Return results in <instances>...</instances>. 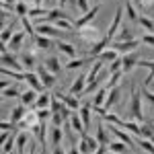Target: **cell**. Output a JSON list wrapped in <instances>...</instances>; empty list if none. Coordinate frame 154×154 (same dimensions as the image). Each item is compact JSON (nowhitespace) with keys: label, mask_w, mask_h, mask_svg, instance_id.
<instances>
[{"label":"cell","mask_w":154,"mask_h":154,"mask_svg":"<svg viewBox=\"0 0 154 154\" xmlns=\"http://www.w3.org/2000/svg\"><path fill=\"white\" fill-rule=\"evenodd\" d=\"M45 68H48L51 74H56V76H58L60 72H62V64H60V60L56 58V56H49V58L45 60Z\"/></svg>","instance_id":"d4e9b609"},{"label":"cell","mask_w":154,"mask_h":154,"mask_svg":"<svg viewBox=\"0 0 154 154\" xmlns=\"http://www.w3.org/2000/svg\"><path fill=\"white\" fill-rule=\"evenodd\" d=\"M80 37L82 39H86V41H93V43H97L99 41V29H93V27H82L80 29Z\"/></svg>","instance_id":"ac0fdd59"},{"label":"cell","mask_w":154,"mask_h":154,"mask_svg":"<svg viewBox=\"0 0 154 154\" xmlns=\"http://www.w3.org/2000/svg\"><path fill=\"white\" fill-rule=\"evenodd\" d=\"M33 131H35L37 140H39L41 148H43V152H45V121H39L35 128H33ZM45 154H48V152H45Z\"/></svg>","instance_id":"7402d4cb"},{"label":"cell","mask_w":154,"mask_h":154,"mask_svg":"<svg viewBox=\"0 0 154 154\" xmlns=\"http://www.w3.org/2000/svg\"><path fill=\"white\" fill-rule=\"evenodd\" d=\"M56 2H58V4H62V6H64V4H66V2H68V0H56Z\"/></svg>","instance_id":"680465c9"},{"label":"cell","mask_w":154,"mask_h":154,"mask_svg":"<svg viewBox=\"0 0 154 154\" xmlns=\"http://www.w3.org/2000/svg\"><path fill=\"white\" fill-rule=\"evenodd\" d=\"M8 130H14V123L8 119H2V131H8Z\"/></svg>","instance_id":"816d5d0a"},{"label":"cell","mask_w":154,"mask_h":154,"mask_svg":"<svg viewBox=\"0 0 154 154\" xmlns=\"http://www.w3.org/2000/svg\"><path fill=\"white\" fill-rule=\"evenodd\" d=\"M35 48H39V49H51V48H54V41H51V37H45V35H41V33H37Z\"/></svg>","instance_id":"4316f807"},{"label":"cell","mask_w":154,"mask_h":154,"mask_svg":"<svg viewBox=\"0 0 154 154\" xmlns=\"http://www.w3.org/2000/svg\"><path fill=\"white\" fill-rule=\"evenodd\" d=\"M21 62H23L25 68H29V70H31V68L35 66V58H33V54H25L23 58H21Z\"/></svg>","instance_id":"f6af8a7d"},{"label":"cell","mask_w":154,"mask_h":154,"mask_svg":"<svg viewBox=\"0 0 154 154\" xmlns=\"http://www.w3.org/2000/svg\"><path fill=\"white\" fill-rule=\"evenodd\" d=\"M37 97H39V93H37L35 88H29V91L21 93V103H23L25 107H31V105L37 103Z\"/></svg>","instance_id":"2e32d148"},{"label":"cell","mask_w":154,"mask_h":154,"mask_svg":"<svg viewBox=\"0 0 154 154\" xmlns=\"http://www.w3.org/2000/svg\"><path fill=\"white\" fill-rule=\"evenodd\" d=\"M58 49L64 54V56H68L70 60L76 58V48H74L72 43H68V41H58Z\"/></svg>","instance_id":"603a6c76"},{"label":"cell","mask_w":154,"mask_h":154,"mask_svg":"<svg viewBox=\"0 0 154 154\" xmlns=\"http://www.w3.org/2000/svg\"><path fill=\"white\" fill-rule=\"evenodd\" d=\"M76 8L82 12V14H84V12H88V11H91V6H88V0H78V2H76Z\"/></svg>","instance_id":"c3c4849f"},{"label":"cell","mask_w":154,"mask_h":154,"mask_svg":"<svg viewBox=\"0 0 154 154\" xmlns=\"http://www.w3.org/2000/svg\"><path fill=\"white\" fill-rule=\"evenodd\" d=\"M25 2H27V4H31V6H39L43 0H25Z\"/></svg>","instance_id":"9f6ffc18"},{"label":"cell","mask_w":154,"mask_h":154,"mask_svg":"<svg viewBox=\"0 0 154 154\" xmlns=\"http://www.w3.org/2000/svg\"><path fill=\"white\" fill-rule=\"evenodd\" d=\"M19 130H12V134L6 138V142H2V154H11L12 152V146L17 144V138H19Z\"/></svg>","instance_id":"d6986e66"},{"label":"cell","mask_w":154,"mask_h":154,"mask_svg":"<svg viewBox=\"0 0 154 154\" xmlns=\"http://www.w3.org/2000/svg\"><path fill=\"white\" fill-rule=\"evenodd\" d=\"M109 152V146L107 144H99V148L95 150V154H107Z\"/></svg>","instance_id":"f5cc1de1"},{"label":"cell","mask_w":154,"mask_h":154,"mask_svg":"<svg viewBox=\"0 0 154 154\" xmlns=\"http://www.w3.org/2000/svg\"><path fill=\"white\" fill-rule=\"evenodd\" d=\"M29 154H35V146H31V150H29Z\"/></svg>","instance_id":"91938a15"},{"label":"cell","mask_w":154,"mask_h":154,"mask_svg":"<svg viewBox=\"0 0 154 154\" xmlns=\"http://www.w3.org/2000/svg\"><path fill=\"white\" fill-rule=\"evenodd\" d=\"M91 109H93V101H88V103H84V105L80 107V119H82L86 130L91 128Z\"/></svg>","instance_id":"ffe728a7"},{"label":"cell","mask_w":154,"mask_h":154,"mask_svg":"<svg viewBox=\"0 0 154 154\" xmlns=\"http://www.w3.org/2000/svg\"><path fill=\"white\" fill-rule=\"evenodd\" d=\"M109 43H111V39H109V37H103V39H99L97 43H93V48L88 49V58H93V60L99 58V56H101V54L107 49V45H109Z\"/></svg>","instance_id":"30bf717a"},{"label":"cell","mask_w":154,"mask_h":154,"mask_svg":"<svg viewBox=\"0 0 154 154\" xmlns=\"http://www.w3.org/2000/svg\"><path fill=\"white\" fill-rule=\"evenodd\" d=\"M25 33H27V31H17V33L12 35V39L8 41V45H6V49H8V51H19V49H21V45H23Z\"/></svg>","instance_id":"9a60e30c"},{"label":"cell","mask_w":154,"mask_h":154,"mask_svg":"<svg viewBox=\"0 0 154 154\" xmlns=\"http://www.w3.org/2000/svg\"><path fill=\"white\" fill-rule=\"evenodd\" d=\"M138 146H140V148H144L148 154H154V144H152V140H148V138H140V140H138Z\"/></svg>","instance_id":"b9f144b4"},{"label":"cell","mask_w":154,"mask_h":154,"mask_svg":"<svg viewBox=\"0 0 154 154\" xmlns=\"http://www.w3.org/2000/svg\"><path fill=\"white\" fill-rule=\"evenodd\" d=\"M70 125H72L76 131H78L80 136H82V134H86V128H84V123H82V119H80V115H70Z\"/></svg>","instance_id":"f546056e"},{"label":"cell","mask_w":154,"mask_h":154,"mask_svg":"<svg viewBox=\"0 0 154 154\" xmlns=\"http://www.w3.org/2000/svg\"><path fill=\"white\" fill-rule=\"evenodd\" d=\"M51 99H54V97L48 95V93H39V97H37V103H35L33 107H35V109H48V107L51 105Z\"/></svg>","instance_id":"f1b7e54d"},{"label":"cell","mask_w":154,"mask_h":154,"mask_svg":"<svg viewBox=\"0 0 154 154\" xmlns=\"http://www.w3.org/2000/svg\"><path fill=\"white\" fill-rule=\"evenodd\" d=\"M107 154H119V152H111V150H109V152H107Z\"/></svg>","instance_id":"94428289"},{"label":"cell","mask_w":154,"mask_h":154,"mask_svg":"<svg viewBox=\"0 0 154 154\" xmlns=\"http://www.w3.org/2000/svg\"><path fill=\"white\" fill-rule=\"evenodd\" d=\"M142 41L146 43V45H152V48H154V33H146Z\"/></svg>","instance_id":"f907efd6"},{"label":"cell","mask_w":154,"mask_h":154,"mask_svg":"<svg viewBox=\"0 0 154 154\" xmlns=\"http://www.w3.org/2000/svg\"><path fill=\"white\" fill-rule=\"evenodd\" d=\"M25 148H27V134L21 131L17 138V154H25Z\"/></svg>","instance_id":"d590c367"},{"label":"cell","mask_w":154,"mask_h":154,"mask_svg":"<svg viewBox=\"0 0 154 154\" xmlns=\"http://www.w3.org/2000/svg\"><path fill=\"white\" fill-rule=\"evenodd\" d=\"M12 31H14V23H11V25H4V27H2V43H4V48L8 45V41H11V39H12V35H14Z\"/></svg>","instance_id":"4dcf8cb0"},{"label":"cell","mask_w":154,"mask_h":154,"mask_svg":"<svg viewBox=\"0 0 154 154\" xmlns=\"http://www.w3.org/2000/svg\"><path fill=\"white\" fill-rule=\"evenodd\" d=\"M51 152H54V154H62V144H60V146H54Z\"/></svg>","instance_id":"6f0895ef"},{"label":"cell","mask_w":154,"mask_h":154,"mask_svg":"<svg viewBox=\"0 0 154 154\" xmlns=\"http://www.w3.org/2000/svg\"><path fill=\"white\" fill-rule=\"evenodd\" d=\"M140 4L148 8V6H154V0H140Z\"/></svg>","instance_id":"db71d44e"},{"label":"cell","mask_w":154,"mask_h":154,"mask_svg":"<svg viewBox=\"0 0 154 154\" xmlns=\"http://www.w3.org/2000/svg\"><path fill=\"white\" fill-rule=\"evenodd\" d=\"M2 66H4V68H12V70H17V72H23V68H25L23 62H19L14 56H11L6 48L2 49Z\"/></svg>","instance_id":"7a4b0ae2"},{"label":"cell","mask_w":154,"mask_h":154,"mask_svg":"<svg viewBox=\"0 0 154 154\" xmlns=\"http://www.w3.org/2000/svg\"><path fill=\"white\" fill-rule=\"evenodd\" d=\"M86 76H88V74H84V72H82V74H78V78H76L74 84L70 86V93H72V95L80 97L84 91H86Z\"/></svg>","instance_id":"4fadbf2b"},{"label":"cell","mask_w":154,"mask_h":154,"mask_svg":"<svg viewBox=\"0 0 154 154\" xmlns=\"http://www.w3.org/2000/svg\"><path fill=\"white\" fill-rule=\"evenodd\" d=\"M140 45V39H130V41H113L111 48L117 49V51H123V54H130V51H136Z\"/></svg>","instance_id":"5b68a950"},{"label":"cell","mask_w":154,"mask_h":154,"mask_svg":"<svg viewBox=\"0 0 154 154\" xmlns=\"http://www.w3.org/2000/svg\"><path fill=\"white\" fill-rule=\"evenodd\" d=\"M68 2H74V4H76V2H78V0H68Z\"/></svg>","instance_id":"6125c7cd"},{"label":"cell","mask_w":154,"mask_h":154,"mask_svg":"<svg viewBox=\"0 0 154 154\" xmlns=\"http://www.w3.org/2000/svg\"><path fill=\"white\" fill-rule=\"evenodd\" d=\"M14 12L23 19V17H29V8H27V2L25 0H19L17 2V6H14Z\"/></svg>","instance_id":"ab89813d"},{"label":"cell","mask_w":154,"mask_h":154,"mask_svg":"<svg viewBox=\"0 0 154 154\" xmlns=\"http://www.w3.org/2000/svg\"><path fill=\"white\" fill-rule=\"evenodd\" d=\"M121 60H123V68H121L123 72L134 70V68L140 64V56H138V51H130V54H125Z\"/></svg>","instance_id":"8fae6325"},{"label":"cell","mask_w":154,"mask_h":154,"mask_svg":"<svg viewBox=\"0 0 154 154\" xmlns=\"http://www.w3.org/2000/svg\"><path fill=\"white\" fill-rule=\"evenodd\" d=\"M123 6L119 4L117 6V11H115V17H113V23H111V27H109V31H107V37L109 39H113V37L117 35V31L121 29V19H123Z\"/></svg>","instance_id":"3957f363"},{"label":"cell","mask_w":154,"mask_h":154,"mask_svg":"<svg viewBox=\"0 0 154 154\" xmlns=\"http://www.w3.org/2000/svg\"><path fill=\"white\" fill-rule=\"evenodd\" d=\"M39 121H41V119H39V113H35V111H27L25 119L21 121V123H19V125H21L23 130H27V128H29V130H33V128H35Z\"/></svg>","instance_id":"5bb4252c"},{"label":"cell","mask_w":154,"mask_h":154,"mask_svg":"<svg viewBox=\"0 0 154 154\" xmlns=\"http://www.w3.org/2000/svg\"><path fill=\"white\" fill-rule=\"evenodd\" d=\"M25 115H27V107H25L23 103H21V105H17V107H14V109H12L11 121H12V123H14V125H17V123H21V121H23V119H25Z\"/></svg>","instance_id":"44dd1931"},{"label":"cell","mask_w":154,"mask_h":154,"mask_svg":"<svg viewBox=\"0 0 154 154\" xmlns=\"http://www.w3.org/2000/svg\"><path fill=\"white\" fill-rule=\"evenodd\" d=\"M37 33H41V35L45 37H64V33H68V31H62V29H58L56 25L51 27V25H37Z\"/></svg>","instance_id":"ba28073f"},{"label":"cell","mask_w":154,"mask_h":154,"mask_svg":"<svg viewBox=\"0 0 154 154\" xmlns=\"http://www.w3.org/2000/svg\"><path fill=\"white\" fill-rule=\"evenodd\" d=\"M119 97H121V91H119V86H113L111 91H109V95H107V101H105V109H109L111 105H115L119 101Z\"/></svg>","instance_id":"83f0119b"},{"label":"cell","mask_w":154,"mask_h":154,"mask_svg":"<svg viewBox=\"0 0 154 154\" xmlns=\"http://www.w3.org/2000/svg\"><path fill=\"white\" fill-rule=\"evenodd\" d=\"M130 39H136V37H134V33H131L128 27H121L119 33L115 35V41H130Z\"/></svg>","instance_id":"836d02e7"},{"label":"cell","mask_w":154,"mask_h":154,"mask_svg":"<svg viewBox=\"0 0 154 154\" xmlns=\"http://www.w3.org/2000/svg\"><path fill=\"white\" fill-rule=\"evenodd\" d=\"M140 66H144V68H148V76L144 78V86H148V84L154 80V60H140Z\"/></svg>","instance_id":"484cf974"},{"label":"cell","mask_w":154,"mask_h":154,"mask_svg":"<svg viewBox=\"0 0 154 154\" xmlns=\"http://www.w3.org/2000/svg\"><path fill=\"white\" fill-rule=\"evenodd\" d=\"M11 154H12V152H11Z\"/></svg>","instance_id":"03108f58"},{"label":"cell","mask_w":154,"mask_h":154,"mask_svg":"<svg viewBox=\"0 0 154 154\" xmlns=\"http://www.w3.org/2000/svg\"><path fill=\"white\" fill-rule=\"evenodd\" d=\"M150 140H152V144H154V136H152V138H150Z\"/></svg>","instance_id":"be15d7a7"},{"label":"cell","mask_w":154,"mask_h":154,"mask_svg":"<svg viewBox=\"0 0 154 154\" xmlns=\"http://www.w3.org/2000/svg\"><path fill=\"white\" fill-rule=\"evenodd\" d=\"M142 97H144V99H148V101L154 105V93L148 91V86H142Z\"/></svg>","instance_id":"681fc988"},{"label":"cell","mask_w":154,"mask_h":154,"mask_svg":"<svg viewBox=\"0 0 154 154\" xmlns=\"http://www.w3.org/2000/svg\"><path fill=\"white\" fill-rule=\"evenodd\" d=\"M99 2H103V0H99Z\"/></svg>","instance_id":"e7e4bbea"},{"label":"cell","mask_w":154,"mask_h":154,"mask_svg":"<svg viewBox=\"0 0 154 154\" xmlns=\"http://www.w3.org/2000/svg\"><path fill=\"white\" fill-rule=\"evenodd\" d=\"M140 25L146 33H154V21L150 17H140Z\"/></svg>","instance_id":"74e56055"},{"label":"cell","mask_w":154,"mask_h":154,"mask_svg":"<svg viewBox=\"0 0 154 154\" xmlns=\"http://www.w3.org/2000/svg\"><path fill=\"white\" fill-rule=\"evenodd\" d=\"M107 130L111 131V134H115V136H117V140L125 142L128 146H130V148H136V142L131 140V136H130V134H125V131H123V128H119V125H115V123H113V125H109Z\"/></svg>","instance_id":"52a82bcc"},{"label":"cell","mask_w":154,"mask_h":154,"mask_svg":"<svg viewBox=\"0 0 154 154\" xmlns=\"http://www.w3.org/2000/svg\"><path fill=\"white\" fill-rule=\"evenodd\" d=\"M70 154H82V152L78 150V146H76V144H72V146H70Z\"/></svg>","instance_id":"11a10c76"},{"label":"cell","mask_w":154,"mask_h":154,"mask_svg":"<svg viewBox=\"0 0 154 154\" xmlns=\"http://www.w3.org/2000/svg\"><path fill=\"white\" fill-rule=\"evenodd\" d=\"M128 148H130V146H128L125 142H121V140H119V142H111V144H109V150H111V152H119V154H123L125 150H128Z\"/></svg>","instance_id":"f35d334b"},{"label":"cell","mask_w":154,"mask_h":154,"mask_svg":"<svg viewBox=\"0 0 154 154\" xmlns=\"http://www.w3.org/2000/svg\"><path fill=\"white\" fill-rule=\"evenodd\" d=\"M86 136H88V134H82V136H80V144H78V150H80L82 154L93 152V150H91V146H88V140H86Z\"/></svg>","instance_id":"7bdbcfd3"},{"label":"cell","mask_w":154,"mask_h":154,"mask_svg":"<svg viewBox=\"0 0 154 154\" xmlns=\"http://www.w3.org/2000/svg\"><path fill=\"white\" fill-rule=\"evenodd\" d=\"M117 54H119L117 49H113V48H111V49H105V51H103V54H101L99 58H101V60H107V62H115V60L119 58Z\"/></svg>","instance_id":"60d3db41"},{"label":"cell","mask_w":154,"mask_h":154,"mask_svg":"<svg viewBox=\"0 0 154 154\" xmlns=\"http://www.w3.org/2000/svg\"><path fill=\"white\" fill-rule=\"evenodd\" d=\"M56 97H58L60 101H62V103H64V105H68L70 107V109H74V111H78V109H80V101H78V99H76V95H66V93H56Z\"/></svg>","instance_id":"7c38bea8"},{"label":"cell","mask_w":154,"mask_h":154,"mask_svg":"<svg viewBox=\"0 0 154 154\" xmlns=\"http://www.w3.org/2000/svg\"><path fill=\"white\" fill-rule=\"evenodd\" d=\"M88 60H93V58H78V60L74 58L66 64V68H68V70H78V68H82L84 64H88Z\"/></svg>","instance_id":"1f68e13d"},{"label":"cell","mask_w":154,"mask_h":154,"mask_svg":"<svg viewBox=\"0 0 154 154\" xmlns=\"http://www.w3.org/2000/svg\"><path fill=\"white\" fill-rule=\"evenodd\" d=\"M123 11H125V14H128V19H130V21H140V17H138V12H136V8L131 6L130 0H125V2H123Z\"/></svg>","instance_id":"d6a6232c"},{"label":"cell","mask_w":154,"mask_h":154,"mask_svg":"<svg viewBox=\"0 0 154 154\" xmlns=\"http://www.w3.org/2000/svg\"><path fill=\"white\" fill-rule=\"evenodd\" d=\"M130 91H131V105H130L131 121H138V123H142V121H144V113H142V95L138 93L136 84H131Z\"/></svg>","instance_id":"6da1fadb"},{"label":"cell","mask_w":154,"mask_h":154,"mask_svg":"<svg viewBox=\"0 0 154 154\" xmlns=\"http://www.w3.org/2000/svg\"><path fill=\"white\" fill-rule=\"evenodd\" d=\"M97 140H99V144H107L109 146V130L105 128V123L101 119L97 121Z\"/></svg>","instance_id":"e0dca14e"},{"label":"cell","mask_w":154,"mask_h":154,"mask_svg":"<svg viewBox=\"0 0 154 154\" xmlns=\"http://www.w3.org/2000/svg\"><path fill=\"white\" fill-rule=\"evenodd\" d=\"M37 74H39V78H41V82H43L45 88H51V86L56 84V74H51V72L45 68V64L37 68Z\"/></svg>","instance_id":"9c48e42d"},{"label":"cell","mask_w":154,"mask_h":154,"mask_svg":"<svg viewBox=\"0 0 154 154\" xmlns=\"http://www.w3.org/2000/svg\"><path fill=\"white\" fill-rule=\"evenodd\" d=\"M109 91H111V88H109V84H107V86H103V88H101V91L95 95V99H93V107H103V105H105Z\"/></svg>","instance_id":"cb8c5ba5"},{"label":"cell","mask_w":154,"mask_h":154,"mask_svg":"<svg viewBox=\"0 0 154 154\" xmlns=\"http://www.w3.org/2000/svg\"><path fill=\"white\" fill-rule=\"evenodd\" d=\"M62 144V128L60 125H54L51 128V148L54 146H60Z\"/></svg>","instance_id":"e575fe53"},{"label":"cell","mask_w":154,"mask_h":154,"mask_svg":"<svg viewBox=\"0 0 154 154\" xmlns=\"http://www.w3.org/2000/svg\"><path fill=\"white\" fill-rule=\"evenodd\" d=\"M99 11H101V2L97 4L95 8H91L88 12H84L82 17H80V19L76 21V23H74V27H76V29H82V27H86L88 23H93V21H95V17L99 14Z\"/></svg>","instance_id":"277c9868"},{"label":"cell","mask_w":154,"mask_h":154,"mask_svg":"<svg viewBox=\"0 0 154 154\" xmlns=\"http://www.w3.org/2000/svg\"><path fill=\"white\" fill-rule=\"evenodd\" d=\"M49 11H45V8H41V6H31L29 8V17H39V14H48Z\"/></svg>","instance_id":"bcb514c9"},{"label":"cell","mask_w":154,"mask_h":154,"mask_svg":"<svg viewBox=\"0 0 154 154\" xmlns=\"http://www.w3.org/2000/svg\"><path fill=\"white\" fill-rule=\"evenodd\" d=\"M121 76H123V70H119V72H113L111 74V78H109V88H113V86H119V80H121Z\"/></svg>","instance_id":"ee69618b"},{"label":"cell","mask_w":154,"mask_h":154,"mask_svg":"<svg viewBox=\"0 0 154 154\" xmlns=\"http://www.w3.org/2000/svg\"><path fill=\"white\" fill-rule=\"evenodd\" d=\"M25 80L29 82V88H35L37 93H43L45 91V86H43V82H41V78H39V74L33 70L25 72Z\"/></svg>","instance_id":"8992f818"},{"label":"cell","mask_w":154,"mask_h":154,"mask_svg":"<svg viewBox=\"0 0 154 154\" xmlns=\"http://www.w3.org/2000/svg\"><path fill=\"white\" fill-rule=\"evenodd\" d=\"M121 68H123V60H121V58H117L115 62H111V66H109V70H111V74H113V72H119Z\"/></svg>","instance_id":"7dc6e473"},{"label":"cell","mask_w":154,"mask_h":154,"mask_svg":"<svg viewBox=\"0 0 154 154\" xmlns=\"http://www.w3.org/2000/svg\"><path fill=\"white\" fill-rule=\"evenodd\" d=\"M2 99H21V93L14 86H6L2 88Z\"/></svg>","instance_id":"8d00e7d4"}]
</instances>
